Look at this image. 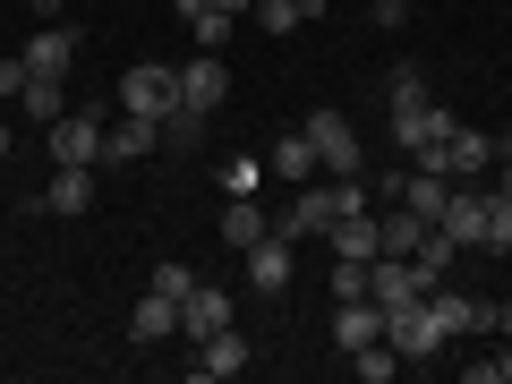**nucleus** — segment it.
Wrapping results in <instances>:
<instances>
[{
    "label": "nucleus",
    "mask_w": 512,
    "mask_h": 384,
    "mask_svg": "<svg viewBox=\"0 0 512 384\" xmlns=\"http://www.w3.org/2000/svg\"><path fill=\"white\" fill-rule=\"evenodd\" d=\"M146 291H163V299H188V291H197V274H188L180 256H163V265L146 274Z\"/></svg>",
    "instance_id": "27"
},
{
    "label": "nucleus",
    "mask_w": 512,
    "mask_h": 384,
    "mask_svg": "<svg viewBox=\"0 0 512 384\" xmlns=\"http://www.w3.org/2000/svg\"><path fill=\"white\" fill-rule=\"evenodd\" d=\"M350 367H359L367 384H384L393 367H402V350H393V342H367V350H350Z\"/></svg>",
    "instance_id": "26"
},
{
    "label": "nucleus",
    "mask_w": 512,
    "mask_h": 384,
    "mask_svg": "<svg viewBox=\"0 0 512 384\" xmlns=\"http://www.w3.org/2000/svg\"><path fill=\"white\" fill-rule=\"evenodd\" d=\"M444 128H453V111H444V103H427V94H402V103H393V154H410V163H419V154L436 146Z\"/></svg>",
    "instance_id": "7"
},
{
    "label": "nucleus",
    "mask_w": 512,
    "mask_h": 384,
    "mask_svg": "<svg viewBox=\"0 0 512 384\" xmlns=\"http://www.w3.org/2000/svg\"><path fill=\"white\" fill-rule=\"evenodd\" d=\"M239 367H248V333L239 325H222V333L197 342V376H239Z\"/></svg>",
    "instance_id": "21"
},
{
    "label": "nucleus",
    "mask_w": 512,
    "mask_h": 384,
    "mask_svg": "<svg viewBox=\"0 0 512 384\" xmlns=\"http://www.w3.org/2000/svg\"><path fill=\"white\" fill-rule=\"evenodd\" d=\"M222 9H231V18H248V9H256V0H222Z\"/></svg>",
    "instance_id": "34"
},
{
    "label": "nucleus",
    "mask_w": 512,
    "mask_h": 384,
    "mask_svg": "<svg viewBox=\"0 0 512 384\" xmlns=\"http://www.w3.org/2000/svg\"><path fill=\"white\" fill-rule=\"evenodd\" d=\"M222 94H231V60H222V52H188L180 60V111H188V120H214Z\"/></svg>",
    "instance_id": "6"
},
{
    "label": "nucleus",
    "mask_w": 512,
    "mask_h": 384,
    "mask_svg": "<svg viewBox=\"0 0 512 384\" xmlns=\"http://www.w3.org/2000/svg\"><path fill=\"white\" fill-rule=\"evenodd\" d=\"M0 171H9V128H0Z\"/></svg>",
    "instance_id": "35"
},
{
    "label": "nucleus",
    "mask_w": 512,
    "mask_h": 384,
    "mask_svg": "<svg viewBox=\"0 0 512 384\" xmlns=\"http://www.w3.org/2000/svg\"><path fill=\"white\" fill-rule=\"evenodd\" d=\"M384 342L402 350V359H436V350H444V333L427 325V308H393V316H384Z\"/></svg>",
    "instance_id": "19"
},
{
    "label": "nucleus",
    "mask_w": 512,
    "mask_h": 384,
    "mask_svg": "<svg viewBox=\"0 0 512 384\" xmlns=\"http://www.w3.org/2000/svg\"><path fill=\"white\" fill-rule=\"evenodd\" d=\"M504 256H512V248H504Z\"/></svg>",
    "instance_id": "36"
},
{
    "label": "nucleus",
    "mask_w": 512,
    "mask_h": 384,
    "mask_svg": "<svg viewBox=\"0 0 512 384\" xmlns=\"http://www.w3.org/2000/svg\"><path fill=\"white\" fill-rule=\"evenodd\" d=\"M18 60H26V77H69V60H77V26H35Z\"/></svg>",
    "instance_id": "13"
},
{
    "label": "nucleus",
    "mask_w": 512,
    "mask_h": 384,
    "mask_svg": "<svg viewBox=\"0 0 512 384\" xmlns=\"http://www.w3.org/2000/svg\"><path fill=\"white\" fill-rule=\"evenodd\" d=\"M86 205H94V171H86V163H52V188H43V205H35V214L77 222Z\"/></svg>",
    "instance_id": "14"
},
{
    "label": "nucleus",
    "mask_w": 512,
    "mask_h": 384,
    "mask_svg": "<svg viewBox=\"0 0 512 384\" xmlns=\"http://www.w3.org/2000/svg\"><path fill=\"white\" fill-rule=\"evenodd\" d=\"M120 111H137V120H171V111H180V69H171V60H137V69L120 77Z\"/></svg>",
    "instance_id": "4"
},
{
    "label": "nucleus",
    "mask_w": 512,
    "mask_h": 384,
    "mask_svg": "<svg viewBox=\"0 0 512 384\" xmlns=\"http://www.w3.org/2000/svg\"><path fill=\"white\" fill-rule=\"evenodd\" d=\"M376 26H410V0H376Z\"/></svg>",
    "instance_id": "30"
},
{
    "label": "nucleus",
    "mask_w": 512,
    "mask_h": 384,
    "mask_svg": "<svg viewBox=\"0 0 512 384\" xmlns=\"http://www.w3.org/2000/svg\"><path fill=\"white\" fill-rule=\"evenodd\" d=\"M0 94H9V103H18V94H26V60H18V52L0 60Z\"/></svg>",
    "instance_id": "29"
},
{
    "label": "nucleus",
    "mask_w": 512,
    "mask_h": 384,
    "mask_svg": "<svg viewBox=\"0 0 512 384\" xmlns=\"http://www.w3.org/2000/svg\"><path fill=\"white\" fill-rule=\"evenodd\" d=\"M26 9H35L43 26H60V18H69V0H26Z\"/></svg>",
    "instance_id": "31"
},
{
    "label": "nucleus",
    "mask_w": 512,
    "mask_h": 384,
    "mask_svg": "<svg viewBox=\"0 0 512 384\" xmlns=\"http://www.w3.org/2000/svg\"><path fill=\"white\" fill-rule=\"evenodd\" d=\"M265 231H274V222H265V205H256V197H222V248H256V239H265Z\"/></svg>",
    "instance_id": "20"
},
{
    "label": "nucleus",
    "mask_w": 512,
    "mask_h": 384,
    "mask_svg": "<svg viewBox=\"0 0 512 384\" xmlns=\"http://www.w3.org/2000/svg\"><path fill=\"white\" fill-rule=\"evenodd\" d=\"M43 137H52V163H103V111H60Z\"/></svg>",
    "instance_id": "9"
},
{
    "label": "nucleus",
    "mask_w": 512,
    "mask_h": 384,
    "mask_svg": "<svg viewBox=\"0 0 512 384\" xmlns=\"http://www.w3.org/2000/svg\"><path fill=\"white\" fill-rule=\"evenodd\" d=\"M495 333H504V342H512V291L495 299Z\"/></svg>",
    "instance_id": "33"
},
{
    "label": "nucleus",
    "mask_w": 512,
    "mask_h": 384,
    "mask_svg": "<svg viewBox=\"0 0 512 384\" xmlns=\"http://www.w3.org/2000/svg\"><path fill=\"white\" fill-rule=\"evenodd\" d=\"M299 128H308L316 163H325L333 180H359V171H367V154H359V128H350V111H333V103H325V111H308Z\"/></svg>",
    "instance_id": "2"
},
{
    "label": "nucleus",
    "mask_w": 512,
    "mask_h": 384,
    "mask_svg": "<svg viewBox=\"0 0 512 384\" xmlns=\"http://www.w3.org/2000/svg\"><path fill=\"white\" fill-rule=\"evenodd\" d=\"M154 146H163V120H137V111L103 120V163H146Z\"/></svg>",
    "instance_id": "11"
},
{
    "label": "nucleus",
    "mask_w": 512,
    "mask_h": 384,
    "mask_svg": "<svg viewBox=\"0 0 512 384\" xmlns=\"http://www.w3.org/2000/svg\"><path fill=\"white\" fill-rule=\"evenodd\" d=\"M427 291H436V282L419 274V256H393V248H384V256H367V299H376L384 316H393V308H419Z\"/></svg>",
    "instance_id": "5"
},
{
    "label": "nucleus",
    "mask_w": 512,
    "mask_h": 384,
    "mask_svg": "<svg viewBox=\"0 0 512 384\" xmlns=\"http://www.w3.org/2000/svg\"><path fill=\"white\" fill-rule=\"evenodd\" d=\"M325 248H333V256H350V265L384 256V222H376V205H367V214H342V222L325 231Z\"/></svg>",
    "instance_id": "16"
},
{
    "label": "nucleus",
    "mask_w": 512,
    "mask_h": 384,
    "mask_svg": "<svg viewBox=\"0 0 512 384\" xmlns=\"http://www.w3.org/2000/svg\"><path fill=\"white\" fill-rule=\"evenodd\" d=\"M239 274H248V291H256V299H282V291L299 282V239L265 231L256 248H239Z\"/></svg>",
    "instance_id": "3"
},
{
    "label": "nucleus",
    "mask_w": 512,
    "mask_h": 384,
    "mask_svg": "<svg viewBox=\"0 0 512 384\" xmlns=\"http://www.w3.org/2000/svg\"><path fill=\"white\" fill-rule=\"evenodd\" d=\"M265 188V154H231L222 163V197H256Z\"/></svg>",
    "instance_id": "25"
},
{
    "label": "nucleus",
    "mask_w": 512,
    "mask_h": 384,
    "mask_svg": "<svg viewBox=\"0 0 512 384\" xmlns=\"http://www.w3.org/2000/svg\"><path fill=\"white\" fill-rule=\"evenodd\" d=\"M367 342H384V308L376 299H333V350H367Z\"/></svg>",
    "instance_id": "12"
},
{
    "label": "nucleus",
    "mask_w": 512,
    "mask_h": 384,
    "mask_svg": "<svg viewBox=\"0 0 512 384\" xmlns=\"http://www.w3.org/2000/svg\"><path fill=\"white\" fill-rule=\"evenodd\" d=\"M248 18H256V35H299V26H308V9H299V0H256Z\"/></svg>",
    "instance_id": "24"
},
{
    "label": "nucleus",
    "mask_w": 512,
    "mask_h": 384,
    "mask_svg": "<svg viewBox=\"0 0 512 384\" xmlns=\"http://www.w3.org/2000/svg\"><path fill=\"white\" fill-rule=\"evenodd\" d=\"M495 188H504V197H512V146L495 154Z\"/></svg>",
    "instance_id": "32"
},
{
    "label": "nucleus",
    "mask_w": 512,
    "mask_h": 384,
    "mask_svg": "<svg viewBox=\"0 0 512 384\" xmlns=\"http://www.w3.org/2000/svg\"><path fill=\"white\" fill-rule=\"evenodd\" d=\"M393 205H410L419 222H444V205H453V180H444V171H427V163H410V171H402V197H393Z\"/></svg>",
    "instance_id": "17"
},
{
    "label": "nucleus",
    "mask_w": 512,
    "mask_h": 384,
    "mask_svg": "<svg viewBox=\"0 0 512 384\" xmlns=\"http://www.w3.org/2000/svg\"><path fill=\"white\" fill-rule=\"evenodd\" d=\"M222 325H239V299L214 291V282H197V291L180 299V333H188V342H205V333H222Z\"/></svg>",
    "instance_id": "10"
},
{
    "label": "nucleus",
    "mask_w": 512,
    "mask_h": 384,
    "mask_svg": "<svg viewBox=\"0 0 512 384\" xmlns=\"http://www.w3.org/2000/svg\"><path fill=\"white\" fill-rule=\"evenodd\" d=\"M495 154H504V137H487V128H461V120H453L436 146L419 154V163H427V171H444V180H487Z\"/></svg>",
    "instance_id": "1"
},
{
    "label": "nucleus",
    "mask_w": 512,
    "mask_h": 384,
    "mask_svg": "<svg viewBox=\"0 0 512 384\" xmlns=\"http://www.w3.org/2000/svg\"><path fill=\"white\" fill-rule=\"evenodd\" d=\"M325 291H333V299H367V265H350V256H333Z\"/></svg>",
    "instance_id": "28"
},
{
    "label": "nucleus",
    "mask_w": 512,
    "mask_h": 384,
    "mask_svg": "<svg viewBox=\"0 0 512 384\" xmlns=\"http://www.w3.org/2000/svg\"><path fill=\"white\" fill-rule=\"evenodd\" d=\"M419 308H427V325H436L444 342H461V333H495V308H487V299H461L453 282H436Z\"/></svg>",
    "instance_id": "8"
},
{
    "label": "nucleus",
    "mask_w": 512,
    "mask_h": 384,
    "mask_svg": "<svg viewBox=\"0 0 512 384\" xmlns=\"http://www.w3.org/2000/svg\"><path fill=\"white\" fill-rule=\"evenodd\" d=\"M18 111H26V120H35V128H52L60 111H69V103H60V77H26V94H18Z\"/></svg>",
    "instance_id": "23"
},
{
    "label": "nucleus",
    "mask_w": 512,
    "mask_h": 384,
    "mask_svg": "<svg viewBox=\"0 0 512 384\" xmlns=\"http://www.w3.org/2000/svg\"><path fill=\"white\" fill-rule=\"evenodd\" d=\"M265 171H274V180H291V188H308L316 171H325V163H316V146H308V128H282L274 146H265Z\"/></svg>",
    "instance_id": "15"
},
{
    "label": "nucleus",
    "mask_w": 512,
    "mask_h": 384,
    "mask_svg": "<svg viewBox=\"0 0 512 384\" xmlns=\"http://www.w3.org/2000/svg\"><path fill=\"white\" fill-rule=\"evenodd\" d=\"M180 333V299H163V291H137V308H128V342H171Z\"/></svg>",
    "instance_id": "18"
},
{
    "label": "nucleus",
    "mask_w": 512,
    "mask_h": 384,
    "mask_svg": "<svg viewBox=\"0 0 512 384\" xmlns=\"http://www.w3.org/2000/svg\"><path fill=\"white\" fill-rule=\"evenodd\" d=\"M512 248V197L487 188V222H478V256H504Z\"/></svg>",
    "instance_id": "22"
}]
</instances>
